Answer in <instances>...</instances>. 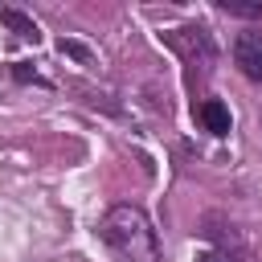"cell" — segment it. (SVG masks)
<instances>
[{
  "label": "cell",
  "mask_w": 262,
  "mask_h": 262,
  "mask_svg": "<svg viewBox=\"0 0 262 262\" xmlns=\"http://www.w3.org/2000/svg\"><path fill=\"white\" fill-rule=\"evenodd\" d=\"M12 78H16V82H41V74H37L29 61H12Z\"/></svg>",
  "instance_id": "9c48e42d"
},
{
  "label": "cell",
  "mask_w": 262,
  "mask_h": 262,
  "mask_svg": "<svg viewBox=\"0 0 262 262\" xmlns=\"http://www.w3.org/2000/svg\"><path fill=\"white\" fill-rule=\"evenodd\" d=\"M98 237L119 262H160V242L139 205H115L98 221Z\"/></svg>",
  "instance_id": "6da1fadb"
},
{
  "label": "cell",
  "mask_w": 262,
  "mask_h": 262,
  "mask_svg": "<svg viewBox=\"0 0 262 262\" xmlns=\"http://www.w3.org/2000/svg\"><path fill=\"white\" fill-rule=\"evenodd\" d=\"M201 233L217 246V254H221V262H258L254 258V246L246 242V233L229 221V217H221V213H205V221H201Z\"/></svg>",
  "instance_id": "3957f363"
},
{
  "label": "cell",
  "mask_w": 262,
  "mask_h": 262,
  "mask_svg": "<svg viewBox=\"0 0 262 262\" xmlns=\"http://www.w3.org/2000/svg\"><path fill=\"white\" fill-rule=\"evenodd\" d=\"M196 262H221V254H217V250H201V254H196Z\"/></svg>",
  "instance_id": "30bf717a"
},
{
  "label": "cell",
  "mask_w": 262,
  "mask_h": 262,
  "mask_svg": "<svg viewBox=\"0 0 262 262\" xmlns=\"http://www.w3.org/2000/svg\"><path fill=\"white\" fill-rule=\"evenodd\" d=\"M217 8L229 12V16H246V20L262 16V0H217Z\"/></svg>",
  "instance_id": "52a82bcc"
},
{
  "label": "cell",
  "mask_w": 262,
  "mask_h": 262,
  "mask_svg": "<svg viewBox=\"0 0 262 262\" xmlns=\"http://www.w3.org/2000/svg\"><path fill=\"white\" fill-rule=\"evenodd\" d=\"M164 45L196 74H205L213 61H217V41H213V33L205 29V25H180V29H168L164 33Z\"/></svg>",
  "instance_id": "7a4b0ae2"
},
{
  "label": "cell",
  "mask_w": 262,
  "mask_h": 262,
  "mask_svg": "<svg viewBox=\"0 0 262 262\" xmlns=\"http://www.w3.org/2000/svg\"><path fill=\"white\" fill-rule=\"evenodd\" d=\"M57 49H61L66 57H74L78 66H94V61H98V57H94V49H90V45H82V41H74V37H61V41H57Z\"/></svg>",
  "instance_id": "ba28073f"
},
{
  "label": "cell",
  "mask_w": 262,
  "mask_h": 262,
  "mask_svg": "<svg viewBox=\"0 0 262 262\" xmlns=\"http://www.w3.org/2000/svg\"><path fill=\"white\" fill-rule=\"evenodd\" d=\"M196 119H201V127H205L209 135H229V127H233L229 106H225L221 98H205V102L196 106Z\"/></svg>",
  "instance_id": "5b68a950"
},
{
  "label": "cell",
  "mask_w": 262,
  "mask_h": 262,
  "mask_svg": "<svg viewBox=\"0 0 262 262\" xmlns=\"http://www.w3.org/2000/svg\"><path fill=\"white\" fill-rule=\"evenodd\" d=\"M233 66L250 82H262V33H237V41H233Z\"/></svg>",
  "instance_id": "277c9868"
},
{
  "label": "cell",
  "mask_w": 262,
  "mask_h": 262,
  "mask_svg": "<svg viewBox=\"0 0 262 262\" xmlns=\"http://www.w3.org/2000/svg\"><path fill=\"white\" fill-rule=\"evenodd\" d=\"M0 20L16 33V37H25V41H41V29H37V20L29 16V12H20V8H0Z\"/></svg>",
  "instance_id": "8992f818"
}]
</instances>
